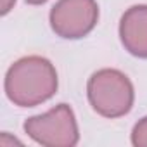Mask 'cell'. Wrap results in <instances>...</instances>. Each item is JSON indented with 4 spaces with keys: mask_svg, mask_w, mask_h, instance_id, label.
<instances>
[{
    "mask_svg": "<svg viewBox=\"0 0 147 147\" xmlns=\"http://www.w3.org/2000/svg\"><path fill=\"white\" fill-rule=\"evenodd\" d=\"M57 85L54 64L40 55L16 61L5 75V95L19 107H35L47 102L57 92Z\"/></svg>",
    "mask_w": 147,
    "mask_h": 147,
    "instance_id": "6da1fadb",
    "label": "cell"
},
{
    "mask_svg": "<svg viewBox=\"0 0 147 147\" xmlns=\"http://www.w3.org/2000/svg\"><path fill=\"white\" fill-rule=\"evenodd\" d=\"M87 95L92 109L109 119L130 113L135 92L130 78L118 69H99L87 83Z\"/></svg>",
    "mask_w": 147,
    "mask_h": 147,
    "instance_id": "7a4b0ae2",
    "label": "cell"
},
{
    "mask_svg": "<svg viewBox=\"0 0 147 147\" xmlns=\"http://www.w3.org/2000/svg\"><path fill=\"white\" fill-rule=\"evenodd\" d=\"M24 131L36 144L47 147H73L80 140L75 113L67 104H59L43 114L28 118Z\"/></svg>",
    "mask_w": 147,
    "mask_h": 147,
    "instance_id": "3957f363",
    "label": "cell"
},
{
    "mask_svg": "<svg viewBox=\"0 0 147 147\" xmlns=\"http://www.w3.org/2000/svg\"><path fill=\"white\" fill-rule=\"evenodd\" d=\"M49 21L52 31L66 40L87 36L99 21L95 0H59L50 9Z\"/></svg>",
    "mask_w": 147,
    "mask_h": 147,
    "instance_id": "277c9868",
    "label": "cell"
},
{
    "mask_svg": "<svg viewBox=\"0 0 147 147\" xmlns=\"http://www.w3.org/2000/svg\"><path fill=\"white\" fill-rule=\"evenodd\" d=\"M119 38L131 55L147 59V5H133L121 16Z\"/></svg>",
    "mask_w": 147,
    "mask_h": 147,
    "instance_id": "5b68a950",
    "label": "cell"
},
{
    "mask_svg": "<svg viewBox=\"0 0 147 147\" xmlns=\"http://www.w3.org/2000/svg\"><path fill=\"white\" fill-rule=\"evenodd\" d=\"M131 144L135 147H147V116L142 118L131 130Z\"/></svg>",
    "mask_w": 147,
    "mask_h": 147,
    "instance_id": "8992f818",
    "label": "cell"
},
{
    "mask_svg": "<svg viewBox=\"0 0 147 147\" xmlns=\"http://www.w3.org/2000/svg\"><path fill=\"white\" fill-rule=\"evenodd\" d=\"M14 144H23L19 138H16V137H9V133L7 131H4L2 135H0V147H9V145H14Z\"/></svg>",
    "mask_w": 147,
    "mask_h": 147,
    "instance_id": "52a82bcc",
    "label": "cell"
},
{
    "mask_svg": "<svg viewBox=\"0 0 147 147\" xmlns=\"http://www.w3.org/2000/svg\"><path fill=\"white\" fill-rule=\"evenodd\" d=\"M16 5V0H0V12H2V16L9 14Z\"/></svg>",
    "mask_w": 147,
    "mask_h": 147,
    "instance_id": "ba28073f",
    "label": "cell"
},
{
    "mask_svg": "<svg viewBox=\"0 0 147 147\" xmlns=\"http://www.w3.org/2000/svg\"><path fill=\"white\" fill-rule=\"evenodd\" d=\"M26 2H28L30 5H42V4L47 2V0H26Z\"/></svg>",
    "mask_w": 147,
    "mask_h": 147,
    "instance_id": "9c48e42d",
    "label": "cell"
}]
</instances>
